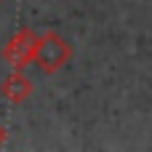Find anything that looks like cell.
Here are the masks:
<instances>
[{
    "label": "cell",
    "mask_w": 152,
    "mask_h": 152,
    "mask_svg": "<svg viewBox=\"0 0 152 152\" xmlns=\"http://www.w3.org/2000/svg\"><path fill=\"white\" fill-rule=\"evenodd\" d=\"M72 56V45L53 29H45L43 35H37L35 40V53H32V61L45 72V75H53L59 72Z\"/></svg>",
    "instance_id": "obj_1"
},
{
    "label": "cell",
    "mask_w": 152,
    "mask_h": 152,
    "mask_svg": "<svg viewBox=\"0 0 152 152\" xmlns=\"http://www.w3.org/2000/svg\"><path fill=\"white\" fill-rule=\"evenodd\" d=\"M32 91H35V86H32V80H29L21 69H13V72L3 80V86H0L3 99L11 102V104H21V102H27V99L32 96Z\"/></svg>",
    "instance_id": "obj_3"
},
{
    "label": "cell",
    "mask_w": 152,
    "mask_h": 152,
    "mask_svg": "<svg viewBox=\"0 0 152 152\" xmlns=\"http://www.w3.org/2000/svg\"><path fill=\"white\" fill-rule=\"evenodd\" d=\"M35 40L37 32L32 27H21L3 48V59L13 67V69H24L27 64H32V53H35Z\"/></svg>",
    "instance_id": "obj_2"
},
{
    "label": "cell",
    "mask_w": 152,
    "mask_h": 152,
    "mask_svg": "<svg viewBox=\"0 0 152 152\" xmlns=\"http://www.w3.org/2000/svg\"><path fill=\"white\" fill-rule=\"evenodd\" d=\"M5 139H8V131H5V126H3V123H0V147H3V144H5Z\"/></svg>",
    "instance_id": "obj_4"
}]
</instances>
